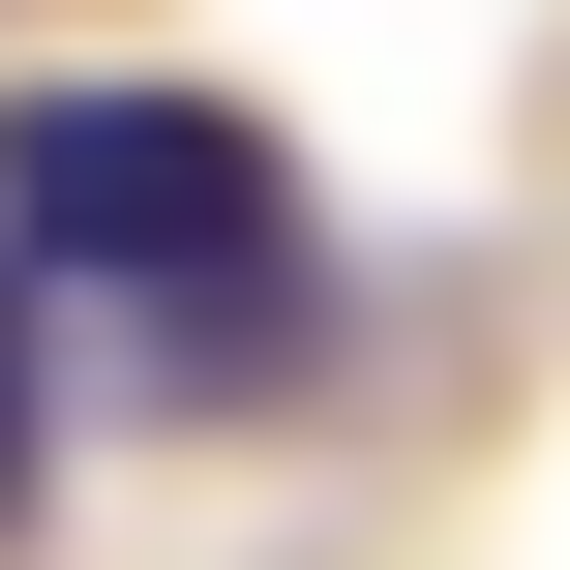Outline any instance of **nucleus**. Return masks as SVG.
<instances>
[{"label": "nucleus", "mask_w": 570, "mask_h": 570, "mask_svg": "<svg viewBox=\"0 0 570 570\" xmlns=\"http://www.w3.org/2000/svg\"><path fill=\"white\" fill-rule=\"evenodd\" d=\"M0 271H30V301H180V361H240V331L301 301L271 120H240V90H30V120H0Z\"/></svg>", "instance_id": "f257e3e1"}, {"label": "nucleus", "mask_w": 570, "mask_h": 570, "mask_svg": "<svg viewBox=\"0 0 570 570\" xmlns=\"http://www.w3.org/2000/svg\"><path fill=\"white\" fill-rule=\"evenodd\" d=\"M30 421H60V361H30V271H0V511H30Z\"/></svg>", "instance_id": "f03ea898"}]
</instances>
